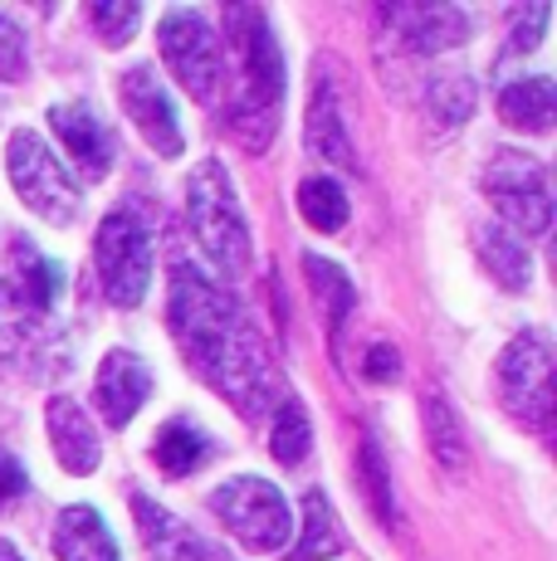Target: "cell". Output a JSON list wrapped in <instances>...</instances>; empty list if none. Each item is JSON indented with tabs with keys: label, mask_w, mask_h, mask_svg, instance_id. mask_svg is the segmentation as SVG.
Here are the masks:
<instances>
[{
	"label": "cell",
	"mask_w": 557,
	"mask_h": 561,
	"mask_svg": "<svg viewBox=\"0 0 557 561\" xmlns=\"http://www.w3.org/2000/svg\"><path fill=\"white\" fill-rule=\"evenodd\" d=\"M171 337L191 357L201 376L240 410L245 420H260L278 401V376L270 362V347L254 332V322L240 312L225 288L201 278L191 264H177L171 278V304H167Z\"/></svg>",
	"instance_id": "6da1fadb"
},
{
	"label": "cell",
	"mask_w": 557,
	"mask_h": 561,
	"mask_svg": "<svg viewBox=\"0 0 557 561\" xmlns=\"http://www.w3.org/2000/svg\"><path fill=\"white\" fill-rule=\"evenodd\" d=\"M225 35L240 54V103L230 107V127L250 152H264L284 99V49L260 5H225Z\"/></svg>",
	"instance_id": "7a4b0ae2"
},
{
	"label": "cell",
	"mask_w": 557,
	"mask_h": 561,
	"mask_svg": "<svg viewBox=\"0 0 557 561\" xmlns=\"http://www.w3.org/2000/svg\"><path fill=\"white\" fill-rule=\"evenodd\" d=\"M186 220H191L201 254H206V264L220 278H245V264H250V225H245L240 196H235L220 161H206V167L191 171Z\"/></svg>",
	"instance_id": "3957f363"
},
{
	"label": "cell",
	"mask_w": 557,
	"mask_h": 561,
	"mask_svg": "<svg viewBox=\"0 0 557 561\" xmlns=\"http://www.w3.org/2000/svg\"><path fill=\"white\" fill-rule=\"evenodd\" d=\"M211 513L220 517L225 533H230L245 552H260V557L284 552L288 527H294V513H288L284 493H278L270 479H254V473L220 483V489L211 493Z\"/></svg>",
	"instance_id": "277c9868"
},
{
	"label": "cell",
	"mask_w": 557,
	"mask_h": 561,
	"mask_svg": "<svg viewBox=\"0 0 557 561\" xmlns=\"http://www.w3.org/2000/svg\"><path fill=\"white\" fill-rule=\"evenodd\" d=\"M5 171H10V186H15V196L30 205V210L39 215V220L49 225H73V215H79V186H73V176L64 171V161L45 147V137L39 133H15L5 147Z\"/></svg>",
	"instance_id": "5b68a950"
},
{
	"label": "cell",
	"mask_w": 557,
	"mask_h": 561,
	"mask_svg": "<svg viewBox=\"0 0 557 561\" xmlns=\"http://www.w3.org/2000/svg\"><path fill=\"white\" fill-rule=\"evenodd\" d=\"M93 259H99V284L113 308H137L152 284V240H147L143 220L133 210L103 215L99 240H93Z\"/></svg>",
	"instance_id": "8992f818"
},
{
	"label": "cell",
	"mask_w": 557,
	"mask_h": 561,
	"mask_svg": "<svg viewBox=\"0 0 557 561\" xmlns=\"http://www.w3.org/2000/svg\"><path fill=\"white\" fill-rule=\"evenodd\" d=\"M485 196L495 201V210L503 215V230L523 234H548L553 225V191H548V171L543 161L523 157V152H495V161L485 167Z\"/></svg>",
	"instance_id": "52a82bcc"
},
{
	"label": "cell",
	"mask_w": 557,
	"mask_h": 561,
	"mask_svg": "<svg viewBox=\"0 0 557 561\" xmlns=\"http://www.w3.org/2000/svg\"><path fill=\"white\" fill-rule=\"evenodd\" d=\"M499 391L503 405L533 425L538 435L553 430V342L548 332H519L499 357Z\"/></svg>",
	"instance_id": "ba28073f"
},
{
	"label": "cell",
	"mask_w": 557,
	"mask_h": 561,
	"mask_svg": "<svg viewBox=\"0 0 557 561\" xmlns=\"http://www.w3.org/2000/svg\"><path fill=\"white\" fill-rule=\"evenodd\" d=\"M157 39H162V59H167L171 79L196 103H216L225 59H220V39H216V30L206 25V15H196V10H171V15H162V25H157Z\"/></svg>",
	"instance_id": "9c48e42d"
},
{
	"label": "cell",
	"mask_w": 557,
	"mask_h": 561,
	"mask_svg": "<svg viewBox=\"0 0 557 561\" xmlns=\"http://www.w3.org/2000/svg\"><path fill=\"white\" fill-rule=\"evenodd\" d=\"M117 83H123V89H117V99H123L127 123L147 137V147H152L157 157H181V147H186V142H181L177 103H171L167 83L157 79L152 64H133V69H127Z\"/></svg>",
	"instance_id": "30bf717a"
},
{
	"label": "cell",
	"mask_w": 557,
	"mask_h": 561,
	"mask_svg": "<svg viewBox=\"0 0 557 561\" xmlns=\"http://www.w3.org/2000/svg\"><path fill=\"white\" fill-rule=\"evenodd\" d=\"M382 30L411 54H435L455 49L469 35V15L455 5H387L382 10Z\"/></svg>",
	"instance_id": "8fae6325"
},
{
	"label": "cell",
	"mask_w": 557,
	"mask_h": 561,
	"mask_svg": "<svg viewBox=\"0 0 557 561\" xmlns=\"http://www.w3.org/2000/svg\"><path fill=\"white\" fill-rule=\"evenodd\" d=\"M147 396H152V366L137 357V352H109L99 376H93V405H99V415L113 430H123L147 405Z\"/></svg>",
	"instance_id": "7c38bea8"
},
{
	"label": "cell",
	"mask_w": 557,
	"mask_h": 561,
	"mask_svg": "<svg viewBox=\"0 0 557 561\" xmlns=\"http://www.w3.org/2000/svg\"><path fill=\"white\" fill-rule=\"evenodd\" d=\"M304 147L314 161H333V167L357 171V147H352V133L342 123V103H338V83L328 79L323 69L314 73V99H308V123H304Z\"/></svg>",
	"instance_id": "4fadbf2b"
},
{
	"label": "cell",
	"mask_w": 557,
	"mask_h": 561,
	"mask_svg": "<svg viewBox=\"0 0 557 561\" xmlns=\"http://www.w3.org/2000/svg\"><path fill=\"white\" fill-rule=\"evenodd\" d=\"M49 127H55V137L69 147V157H73V167H79L83 181L109 176L113 137H109V127L99 123V113H93L89 103H55L49 107Z\"/></svg>",
	"instance_id": "5bb4252c"
},
{
	"label": "cell",
	"mask_w": 557,
	"mask_h": 561,
	"mask_svg": "<svg viewBox=\"0 0 557 561\" xmlns=\"http://www.w3.org/2000/svg\"><path fill=\"white\" fill-rule=\"evenodd\" d=\"M45 420H49V445H55V459L64 463V473L83 479V473L99 469V459H103L99 430H93L89 410L73 401V396H55L45 410Z\"/></svg>",
	"instance_id": "9a60e30c"
},
{
	"label": "cell",
	"mask_w": 557,
	"mask_h": 561,
	"mask_svg": "<svg viewBox=\"0 0 557 561\" xmlns=\"http://www.w3.org/2000/svg\"><path fill=\"white\" fill-rule=\"evenodd\" d=\"M137 523H143V533H147L152 561H230L216 542H206L201 533L181 527L177 517H167L152 499H137Z\"/></svg>",
	"instance_id": "2e32d148"
},
{
	"label": "cell",
	"mask_w": 557,
	"mask_h": 561,
	"mask_svg": "<svg viewBox=\"0 0 557 561\" xmlns=\"http://www.w3.org/2000/svg\"><path fill=\"white\" fill-rule=\"evenodd\" d=\"M55 552H59V561H117V542H113L99 508L73 503L55 523Z\"/></svg>",
	"instance_id": "e0dca14e"
},
{
	"label": "cell",
	"mask_w": 557,
	"mask_h": 561,
	"mask_svg": "<svg viewBox=\"0 0 557 561\" xmlns=\"http://www.w3.org/2000/svg\"><path fill=\"white\" fill-rule=\"evenodd\" d=\"M553 107H557V93H553V79H519L499 93V117L509 127H523V133H548L553 127Z\"/></svg>",
	"instance_id": "ac0fdd59"
},
{
	"label": "cell",
	"mask_w": 557,
	"mask_h": 561,
	"mask_svg": "<svg viewBox=\"0 0 557 561\" xmlns=\"http://www.w3.org/2000/svg\"><path fill=\"white\" fill-rule=\"evenodd\" d=\"M475 250H479L485 268L499 278L503 288H528L533 259H528V250H523V240H519L513 230H503V225H479Z\"/></svg>",
	"instance_id": "d6986e66"
},
{
	"label": "cell",
	"mask_w": 557,
	"mask_h": 561,
	"mask_svg": "<svg viewBox=\"0 0 557 561\" xmlns=\"http://www.w3.org/2000/svg\"><path fill=\"white\" fill-rule=\"evenodd\" d=\"M15 294H20V304H25L30 312H49L55 308V298H59V288H64V268L59 264H49L45 254L35 250V244L25 240V234H15Z\"/></svg>",
	"instance_id": "ffe728a7"
},
{
	"label": "cell",
	"mask_w": 557,
	"mask_h": 561,
	"mask_svg": "<svg viewBox=\"0 0 557 561\" xmlns=\"http://www.w3.org/2000/svg\"><path fill=\"white\" fill-rule=\"evenodd\" d=\"M338 547H342V533H338L333 503L318 489H308L304 493V537L294 542L288 561H328V557H338Z\"/></svg>",
	"instance_id": "44dd1931"
},
{
	"label": "cell",
	"mask_w": 557,
	"mask_h": 561,
	"mask_svg": "<svg viewBox=\"0 0 557 561\" xmlns=\"http://www.w3.org/2000/svg\"><path fill=\"white\" fill-rule=\"evenodd\" d=\"M211 455V439L201 435L196 425H186V420H171V425L157 430V445H152V459L162 463V473L171 479H186V473H196V463Z\"/></svg>",
	"instance_id": "7402d4cb"
},
{
	"label": "cell",
	"mask_w": 557,
	"mask_h": 561,
	"mask_svg": "<svg viewBox=\"0 0 557 561\" xmlns=\"http://www.w3.org/2000/svg\"><path fill=\"white\" fill-rule=\"evenodd\" d=\"M304 268L308 278H314V294H318V308H323L328 318V332H342V322H348L352 304H357V288H352V278L342 274L333 259H318V254H304Z\"/></svg>",
	"instance_id": "603a6c76"
},
{
	"label": "cell",
	"mask_w": 557,
	"mask_h": 561,
	"mask_svg": "<svg viewBox=\"0 0 557 561\" xmlns=\"http://www.w3.org/2000/svg\"><path fill=\"white\" fill-rule=\"evenodd\" d=\"M298 215H304L314 230L333 234L348 225V191H342L333 176H308L304 186H298Z\"/></svg>",
	"instance_id": "cb8c5ba5"
},
{
	"label": "cell",
	"mask_w": 557,
	"mask_h": 561,
	"mask_svg": "<svg viewBox=\"0 0 557 561\" xmlns=\"http://www.w3.org/2000/svg\"><path fill=\"white\" fill-rule=\"evenodd\" d=\"M421 415H425V435H431V449L445 469H459L465 463V435H459V420L450 410L445 391H425L421 401Z\"/></svg>",
	"instance_id": "d4e9b609"
},
{
	"label": "cell",
	"mask_w": 557,
	"mask_h": 561,
	"mask_svg": "<svg viewBox=\"0 0 557 561\" xmlns=\"http://www.w3.org/2000/svg\"><path fill=\"white\" fill-rule=\"evenodd\" d=\"M425 113H431L441 127H459L469 113H475V79H469V73L431 79V89H425Z\"/></svg>",
	"instance_id": "484cf974"
},
{
	"label": "cell",
	"mask_w": 557,
	"mask_h": 561,
	"mask_svg": "<svg viewBox=\"0 0 557 561\" xmlns=\"http://www.w3.org/2000/svg\"><path fill=\"white\" fill-rule=\"evenodd\" d=\"M308 445H314V430H308L304 405H298L294 396L284 391V401H278V415H274V439H270V455H274L278 463H304Z\"/></svg>",
	"instance_id": "4316f807"
},
{
	"label": "cell",
	"mask_w": 557,
	"mask_h": 561,
	"mask_svg": "<svg viewBox=\"0 0 557 561\" xmlns=\"http://www.w3.org/2000/svg\"><path fill=\"white\" fill-rule=\"evenodd\" d=\"M89 20H93V30L103 35V45H127V35L137 30L143 10H137V5H117V0H99V5H89Z\"/></svg>",
	"instance_id": "83f0119b"
},
{
	"label": "cell",
	"mask_w": 557,
	"mask_h": 561,
	"mask_svg": "<svg viewBox=\"0 0 557 561\" xmlns=\"http://www.w3.org/2000/svg\"><path fill=\"white\" fill-rule=\"evenodd\" d=\"M362 473H367L372 483V508H377L382 523H391V493H387V459H382L377 439H367L362 445Z\"/></svg>",
	"instance_id": "f1b7e54d"
},
{
	"label": "cell",
	"mask_w": 557,
	"mask_h": 561,
	"mask_svg": "<svg viewBox=\"0 0 557 561\" xmlns=\"http://www.w3.org/2000/svg\"><path fill=\"white\" fill-rule=\"evenodd\" d=\"M0 79H25V35L0 10Z\"/></svg>",
	"instance_id": "f546056e"
},
{
	"label": "cell",
	"mask_w": 557,
	"mask_h": 561,
	"mask_svg": "<svg viewBox=\"0 0 557 561\" xmlns=\"http://www.w3.org/2000/svg\"><path fill=\"white\" fill-rule=\"evenodd\" d=\"M543 30H548V5H528L523 25H513V35H509V54H528V49H538Z\"/></svg>",
	"instance_id": "4dcf8cb0"
},
{
	"label": "cell",
	"mask_w": 557,
	"mask_h": 561,
	"mask_svg": "<svg viewBox=\"0 0 557 561\" xmlns=\"http://www.w3.org/2000/svg\"><path fill=\"white\" fill-rule=\"evenodd\" d=\"M25 489H30L25 463H20L15 455H5V449H0V513H5L15 499H25Z\"/></svg>",
	"instance_id": "1f68e13d"
},
{
	"label": "cell",
	"mask_w": 557,
	"mask_h": 561,
	"mask_svg": "<svg viewBox=\"0 0 557 561\" xmlns=\"http://www.w3.org/2000/svg\"><path fill=\"white\" fill-rule=\"evenodd\" d=\"M362 371H367L372 381H396V376H401V357H396V347L377 342V347L367 352V362H362Z\"/></svg>",
	"instance_id": "d6a6232c"
},
{
	"label": "cell",
	"mask_w": 557,
	"mask_h": 561,
	"mask_svg": "<svg viewBox=\"0 0 557 561\" xmlns=\"http://www.w3.org/2000/svg\"><path fill=\"white\" fill-rule=\"evenodd\" d=\"M0 561H25V557H20V552H15V547H10V542H5V537H0Z\"/></svg>",
	"instance_id": "836d02e7"
}]
</instances>
